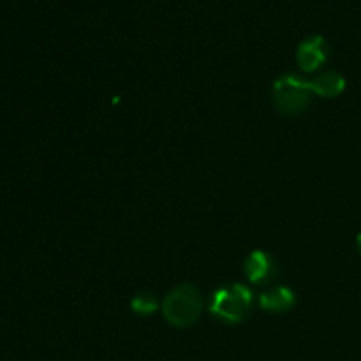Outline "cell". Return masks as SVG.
I'll return each mask as SVG.
<instances>
[{
  "label": "cell",
  "mask_w": 361,
  "mask_h": 361,
  "mask_svg": "<svg viewBox=\"0 0 361 361\" xmlns=\"http://www.w3.org/2000/svg\"><path fill=\"white\" fill-rule=\"evenodd\" d=\"M203 312V296L192 284H178L162 303V314L171 326L189 328Z\"/></svg>",
  "instance_id": "obj_1"
},
{
  "label": "cell",
  "mask_w": 361,
  "mask_h": 361,
  "mask_svg": "<svg viewBox=\"0 0 361 361\" xmlns=\"http://www.w3.org/2000/svg\"><path fill=\"white\" fill-rule=\"evenodd\" d=\"M252 295L245 286L231 284L215 291L210 302V312L217 319L229 324H238L249 316Z\"/></svg>",
  "instance_id": "obj_2"
},
{
  "label": "cell",
  "mask_w": 361,
  "mask_h": 361,
  "mask_svg": "<svg viewBox=\"0 0 361 361\" xmlns=\"http://www.w3.org/2000/svg\"><path fill=\"white\" fill-rule=\"evenodd\" d=\"M310 85L309 81L302 80L293 74L279 78L274 85V101L279 111L286 115H296L302 113L310 104Z\"/></svg>",
  "instance_id": "obj_3"
},
{
  "label": "cell",
  "mask_w": 361,
  "mask_h": 361,
  "mask_svg": "<svg viewBox=\"0 0 361 361\" xmlns=\"http://www.w3.org/2000/svg\"><path fill=\"white\" fill-rule=\"evenodd\" d=\"M326 41L321 35H312V37L305 39L298 46V51H296V60H298L300 69L307 71V73H312V71L319 69L326 62Z\"/></svg>",
  "instance_id": "obj_4"
},
{
  "label": "cell",
  "mask_w": 361,
  "mask_h": 361,
  "mask_svg": "<svg viewBox=\"0 0 361 361\" xmlns=\"http://www.w3.org/2000/svg\"><path fill=\"white\" fill-rule=\"evenodd\" d=\"M243 271L252 284H263V282L275 277L277 267H275V261L270 254L263 252V250H254L245 259Z\"/></svg>",
  "instance_id": "obj_5"
},
{
  "label": "cell",
  "mask_w": 361,
  "mask_h": 361,
  "mask_svg": "<svg viewBox=\"0 0 361 361\" xmlns=\"http://www.w3.org/2000/svg\"><path fill=\"white\" fill-rule=\"evenodd\" d=\"M309 85L310 90L316 95L334 99L338 97L345 90V78L341 73H335V71H326V73L319 74L316 80L309 81Z\"/></svg>",
  "instance_id": "obj_6"
},
{
  "label": "cell",
  "mask_w": 361,
  "mask_h": 361,
  "mask_svg": "<svg viewBox=\"0 0 361 361\" xmlns=\"http://www.w3.org/2000/svg\"><path fill=\"white\" fill-rule=\"evenodd\" d=\"M295 302H296L295 293H293L289 288H284V286L264 293V295H261L259 298L261 309H264L267 312H275V314L289 310L293 305H295Z\"/></svg>",
  "instance_id": "obj_7"
},
{
  "label": "cell",
  "mask_w": 361,
  "mask_h": 361,
  "mask_svg": "<svg viewBox=\"0 0 361 361\" xmlns=\"http://www.w3.org/2000/svg\"><path fill=\"white\" fill-rule=\"evenodd\" d=\"M157 300L152 295H148V293L136 295L133 298V302H130V309L137 316H150V314H154L157 310Z\"/></svg>",
  "instance_id": "obj_8"
},
{
  "label": "cell",
  "mask_w": 361,
  "mask_h": 361,
  "mask_svg": "<svg viewBox=\"0 0 361 361\" xmlns=\"http://www.w3.org/2000/svg\"><path fill=\"white\" fill-rule=\"evenodd\" d=\"M356 247H358V252H360V256H361V233L358 235V238H356Z\"/></svg>",
  "instance_id": "obj_9"
}]
</instances>
